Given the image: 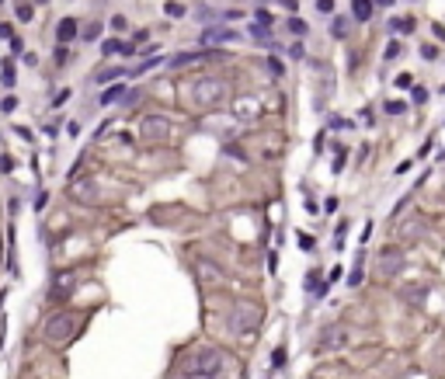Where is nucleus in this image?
I'll list each match as a JSON object with an SVG mask.
<instances>
[{"mask_svg":"<svg viewBox=\"0 0 445 379\" xmlns=\"http://www.w3.org/2000/svg\"><path fill=\"white\" fill-rule=\"evenodd\" d=\"M338 150H341V146H338ZM341 167H344V150L334 156V170H341Z\"/></svg>","mask_w":445,"mask_h":379,"instance_id":"nucleus-46","label":"nucleus"},{"mask_svg":"<svg viewBox=\"0 0 445 379\" xmlns=\"http://www.w3.org/2000/svg\"><path fill=\"white\" fill-rule=\"evenodd\" d=\"M74 330H76V316L74 313H66V310L52 313V316L46 320V327H42V334H46L49 344H63V341H70Z\"/></svg>","mask_w":445,"mask_h":379,"instance_id":"nucleus-3","label":"nucleus"},{"mask_svg":"<svg viewBox=\"0 0 445 379\" xmlns=\"http://www.w3.org/2000/svg\"><path fill=\"white\" fill-rule=\"evenodd\" d=\"M70 94H74L70 87H63V90H56V98H52V104H56V108H60V104H66V98H70Z\"/></svg>","mask_w":445,"mask_h":379,"instance_id":"nucleus-26","label":"nucleus"},{"mask_svg":"<svg viewBox=\"0 0 445 379\" xmlns=\"http://www.w3.org/2000/svg\"><path fill=\"white\" fill-rule=\"evenodd\" d=\"M198 268H202V275H206V278H222V272H216V268H212L209 261H202Z\"/></svg>","mask_w":445,"mask_h":379,"instance_id":"nucleus-23","label":"nucleus"},{"mask_svg":"<svg viewBox=\"0 0 445 379\" xmlns=\"http://www.w3.org/2000/svg\"><path fill=\"white\" fill-rule=\"evenodd\" d=\"M286 358H289V355H286V348H275V352H272V366H275V369H282V366H286Z\"/></svg>","mask_w":445,"mask_h":379,"instance_id":"nucleus-20","label":"nucleus"},{"mask_svg":"<svg viewBox=\"0 0 445 379\" xmlns=\"http://www.w3.org/2000/svg\"><path fill=\"white\" fill-rule=\"evenodd\" d=\"M70 195H74V198H80V202H90V198H94V184L84 178V181H76L74 188H70Z\"/></svg>","mask_w":445,"mask_h":379,"instance_id":"nucleus-10","label":"nucleus"},{"mask_svg":"<svg viewBox=\"0 0 445 379\" xmlns=\"http://www.w3.org/2000/svg\"><path fill=\"white\" fill-rule=\"evenodd\" d=\"M56 292H60V296H66V292H74V275H63V278L56 282Z\"/></svg>","mask_w":445,"mask_h":379,"instance_id":"nucleus-17","label":"nucleus"},{"mask_svg":"<svg viewBox=\"0 0 445 379\" xmlns=\"http://www.w3.org/2000/svg\"><path fill=\"white\" fill-rule=\"evenodd\" d=\"M400 268H404V254L396 247H382V254H379V275H396Z\"/></svg>","mask_w":445,"mask_h":379,"instance_id":"nucleus-7","label":"nucleus"},{"mask_svg":"<svg viewBox=\"0 0 445 379\" xmlns=\"http://www.w3.org/2000/svg\"><path fill=\"white\" fill-rule=\"evenodd\" d=\"M338 278H341V268H338V264H334V272H330V275H327V286H334V282H338Z\"/></svg>","mask_w":445,"mask_h":379,"instance_id":"nucleus-45","label":"nucleus"},{"mask_svg":"<svg viewBox=\"0 0 445 379\" xmlns=\"http://www.w3.org/2000/svg\"><path fill=\"white\" fill-rule=\"evenodd\" d=\"M289 32H292V35H306V21H302V18H292V21H289Z\"/></svg>","mask_w":445,"mask_h":379,"instance_id":"nucleus-21","label":"nucleus"},{"mask_svg":"<svg viewBox=\"0 0 445 379\" xmlns=\"http://www.w3.org/2000/svg\"><path fill=\"white\" fill-rule=\"evenodd\" d=\"M21 60H24V66H35V63H38V56H35V52H24Z\"/></svg>","mask_w":445,"mask_h":379,"instance_id":"nucleus-43","label":"nucleus"},{"mask_svg":"<svg viewBox=\"0 0 445 379\" xmlns=\"http://www.w3.org/2000/svg\"><path fill=\"white\" fill-rule=\"evenodd\" d=\"M46 202H49V195H46V192H42V195H38V198H35V209H38V212H42V209H46Z\"/></svg>","mask_w":445,"mask_h":379,"instance_id":"nucleus-44","label":"nucleus"},{"mask_svg":"<svg viewBox=\"0 0 445 379\" xmlns=\"http://www.w3.org/2000/svg\"><path fill=\"white\" fill-rule=\"evenodd\" d=\"M80 35H84V42H94V38L101 35V21H90V24H84V32H80Z\"/></svg>","mask_w":445,"mask_h":379,"instance_id":"nucleus-13","label":"nucleus"},{"mask_svg":"<svg viewBox=\"0 0 445 379\" xmlns=\"http://www.w3.org/2000/svg\"><path fill=\"white\" fill-rule=\"evenodd\" d=\"M0 108H4V112H14V108H18V98H4Z\"/></svg>","mask_w":445,"mask_h":379,"instance_id":"nucleus-35","label":"nucleus"},{"mask_svg":"<svg viewBox=\"0 0 445 379\" xmlns=\"http://www.w3.org/2000/svg\"><path fill=\"white\" fill-rule=\"evenodd\" d=\"M0 66H4V70H0V80H4V87H14V80H18V70H14V60H4Z\"/></svg>","mask_w":445,"mask_h":379,"instance_id":"nucleus-12","label":"nucleus"},{"mask_svg":"<svg viewBox=\"0 0 445 379\" xmlns=\"http://www.w3.org/2000/svg\"><path fill=\"white\" fill-rule=\"evenodd\" d=\"M220 372H222L220 348H198L188 358V379H216Z\"/></svg>","mask_w":445,"mask_h":379,"instance_id":"nucleus-2","label":"nucleus"},{"mask_svg":"<svg viewBox=\"0 0 445 379\" xmlns=\"http://www.w3.org/2000/svg\"><path fill=\"white\" fill-rule=\"evenodd\" d=\"M56 66H66V46L56 49Z\"/></svg>","mask_w":445,"mask_h":379,"instance_id":"nucleus-34","label":"nucleus"},{"mask_svg":"<svg viewBox=\"0 0 445 379\" xmlns=\"http://www.w3.org/2000/svg\"><path fill=\"white\" fill-rule=\"evenodd\" d=\"M76 35H80V24H76L74 18H63V21L56 24V42H60V46H66V42H74Z\"/></svg>","mask_w":445,"mask_h":379,"instance_id":"nucleus-8","label":"nucleus"},{"mask_svg":"<svg viewBox=\"0 0 445 379\" xmlns=\"http://www.w3.org/2000/svg\"><path fill=\"white\" fill-rule=\"evenodd\" d=\"M250 38H258V42H268V38H264V28H261V24H250Z\"/></svg>","mask_w":445,"mask_h":379,"instance_id":"nucleus-31","label":"nucleus"},{"mask_svg":"<svg viewBox=\"0 0 445 379\" xmlns=\"http://www.w3.org/2000/svg\"><path fill=\"white\" fill-rule=\"evenodd\" d=\"M352 14L358 21H369L372 18V0H352Z\"/></svg>","mask_w":445,"mask_h":379,"instance_id":"nucleus-11","label":"nucleus"},{"mask_svg":"<svg viewBox=\"0 0 445 379\" xmlns=\"http://www.w3.org/2000/svg\"><path fill=\"white\" fill-rule=\"evenodd\" d=\"M222 98H226V84L216 80V76H198L188 87V104L198 108V112H209V108L222 104Z\"/></svg>","mask_w":445,"mask_h":379,"instance_id":"nucleus-1","label":"nucleus"},{"mask_svg":"<svg viewBox=\"0 0 445 379\" xmlns=\"http://www.w3.org/2000/svg\"><path fill=\"white\" fill-rule=\"evenodd\" d=\"M122 94H126V87H108V90L101 94V104H112V101H118Z\"/></svg>","mask_w":445,"mask_h":379,"instance_id":"nucleus-15","label":"nucleus"},{"mask_svg":"<svg viewBox=\"0 0 445 379\" xmlns=\"http://www.w3.org/2000/svg\"><path fill=\"white\" fill-rule=\"evenodd\" d=\"M376 4H382V7H386V4H393V0H376Z\"/></svg>","mask_w":445,"mask_h":379,"instance_id":"nucleus-47","label":"nucleus"},{"mask_svg":"<svg viewBox=\"0 0 445 379\" xmlns=\"http://www.w3.org/2000/svg\"><path fill=\"white\" fill-rule=\"evenodd\" d=\"M112 28H115V32H122V28H126V18H122V14H115V18H112Z\"/></svg>","mask_w":445,"mask_h":379,"instance_id":"nucleus-39","label":"nucleus"},{"mask_svg":"<svg viewBox=\"0 0 445 379\" xmlns=\"http://www.w3.org/2000/svg\"><path fill=\"white\" fill-rule=\"evenodd\" d=\"M38 4H49V0H38Z\"/></svg>","mask_w":445,"mask_h":379,"instance_id":"nucleus-48","label":"nucleus"},{"mask_svg":"<svg viewBox=\"0 0 445 379\" xmlns=\"http://www.w3.org/2000/svg\"><path fill=\"white\" fill-rule=\"evenodd\" d=\"M268 70H272V74H278V76L286 74V66H282V60H272V63H268Z\"/></svg>","mask_w":445,"mask_h":379,"instance_id":"nucleus-37","label":"nucleus"},{"mask_svg":"<svg viewBox=\"0 0 445 379\" xmlns=\"http://www.w3.org/2000/svg\"><path fill=\"white\" fill-rule=\"evenodd\" d=\"M0 4H4V0H0Z\"/></svg>","mask_w":445,"mask_h":379,"instance_id":"nucleus-49","label":"nucleus"},{"mask_svg":"<svg viewBox=\"0 0 445 379\" xmlns=\"http://www.w3.org/2000/svg\"><path fill=\"white\" fill-rule=\"evenodd\" d=\"M164 10H167V18H184V7H181L178 0H170V4H164Z\"/></svg>","mask_w":445,"mask_h":379,"instance_id":"nucleus-18","label":"nucleus"},{"mask_svg":"<svg viewBox=\"0 0 445 379\" xmlns=\"http://www.w3.org/2000/svg\"><path fill=\"white\" fill-rule=\"evenodd\" d=\"M140 136L150 140V143H164V140L170 136V122H167L164 115H146V118L140 122Z\"/></svg>","mask_w":445,"mask_h":379,"instance_id":"nucleus-5","label":"nucleus"},{"mask_svg":"<svg viewBox=\"0 0 445 379\" xmlns=\"http://www.w3.org/2000/svg\"><path fill=\"white\" fill-rule=\"evenodd\" d=\"M344 233H348V223H341V226H338V236H334V247H341V244H344Z\"/></svg>","mask_w":445,"mask_h":379,"instance_id":"nucleus-33","label":"nucleus"},{"mask_svg":"<svg viewBox=\"0 0 445 379\" xmlns=\"http://www.w3.org/2000/svg\"><path fill=\"white\" fill-rule=\"evenodd\" d=\"M10 56H24V42H21L18 35L10 38Z\"/></svg>","mask_w":445,"mask_h":379,"instance_id":"nucleus-25","label":"nucleus"},{"mask_svg":"<svg viewBox=\"0 0 445 379\" xmlns=\"http://www.w3.org/2000/svg\"><path fill=\"white\" fill-rule=\"evenodd\" d=\"M299 247H302V250H313V247H316V240H313V236H306V233H299Z\"/></svg>","mask_w":445,"mask_h":379,"instance_id":"nucleus-30","label":"nucleus"},{"mask_svg":"<svg viewBox=\"0 0 445 379\" xmlns=\"http://www.w3.org/2000/svg\"><path fill=\"white\" fill-rule=\"evenodd\" d=\"M258 24H261V28L272 24V14H268V10H258Z\"/></svg>","mask_w":445,"mask_h":379,"instance_id":"nucleus-38","label":"nucleus"},{"mask_svg":"<svg viewBox=\"0 0 445 379\" xmlns=\"http://www.w3.org/2000/svg\"><path fill=\"white\" fill-rule=\"evenodd\" d=\"M330 32H334V35H344V32H348V21H344V18H334Z\"/></svg>","mask_w":445,"mask_h":379,"instance_id":"nucleus-24","label":"nucleus"},{"mask_svg":"<svg viewBox=\"0 0 445 379\" xmlns=\"http://www.w3.org/2000/svg\"><path fill=\"white\" fill-rule=\"evenodd\" d=\"M261 306L258 303H236L233 306V316H230V327H233V334H250V330H258L261 327Z\"/></svg>","mask_w":445,"mask_h":379,"instance_id":"nucleus-4","label":"nucleus"},{"mask_svg":"<svg viewBox=\"0 0 445 379\" xmlns=\"http://www.w3.org/2000/svg\"><path fill=\"white\" fill-rule=\"evenodd\" d=\"M316 7H320L324 14H334V0H316Z\"/></svg>","mask_w":445,"mask_h":379,"instance_id":"nucleus-36","label":"nucleus"},{"mask_svg":"<svg viewBox=\"0 0 445 379\" xmlns=\"http://www.w3.org/2000/svg\"><path fill=\"white\" fill-rule=\"evenodd\" d=\"M101 52H104V56H112V52H122V42H115V38H108V42L101 46Z\"/></svg>","mask_w":445,"mask_h":379,"instance_id":"nucleus-22","label":"nucleus"},{"mask_svg":"<svg viewBox=\"0 0 445 379\" xmlns=\"http://www.w3.org/2000/svg\"><path fill=\"white\" fill-rule=\"evenodd\" d=\"M348 344V327H327L324 334H320V341H316V352H338V348H344Z\"/></svg>","mask_w":445,"mask_h":379,"instance_id":"nucleus-6","label":"nucleus"},{"mask_svg":"<svg viewBox=\"0 0 445 379\" xmlns=\"http://www.w3.org/2000/svg\"><path fill=\"white\" fill-rule=\"evenodd\" d=\"M0 38H7V42H10V38H14V28H10V24H0Z\"/></svg>","mask_w":445,"mask_h":379,"instance_id":"nucleus-42","label":"nucleus"},{"mask_svg":"<svg viewBox=\"0 0 445 379\" xmlns=\"http://www.w3.org/2000/svg\"><path fill=\"white\" fill-rule=\"evenodd\" d=\"M390 56H400V42H390V46H386V60H390Z\"/></svg>","mask_w":445,"mask_h":379,"instance_id":"nucleus-40","label":"nucleus"},{"mask_svg":"<svg viewBox=\"0 0 445 379\" xmlns=\"http://www.w3.org/2000/svg\"><path fill=\"white\" fill-rule=\"evenodd\" d=\"M118 74H122L118 66H115V70H104V74H98V84H108V80H115Z\"/></svg>","mask_w":445,"mask_h":379,"instance_id":"nucleus-28","label":"nucleus"},{"mask_svg":"<svg viewBox=\"0 0 445 379\" xmlns=\"http://www.w3.org/2000/svg\"><path fill=\"white\" fill-rule=\"evenodd\" d=\"M254 112H258V104H254L250 98H240V101H236V115H254Z\"/></svg>","mask_w":445,"mask_h":379,"instance_id":"nucleus-16","label":"nucleus"},{"mask_svg":"<svg viewBox=\"0 0 445 379\" xmlns=\"http://www.w3.org/2000/svg\"><path fill=\"white\" fill-rule=\"evenodd\" d=\"M230 38H236V35H233V28H206V32H202V42H206V46H220V42H230Z\"/></svg>","mask_w":445,"mask_h":379,"instance_id":"nucleus-9","label":"nucleus"},{"mask_svg":"<svg viewBox=\"0 0 445 379\" xmlns=\"http://www.w3.org/2000/svg\"><path fill=\"white\" fill-rule=\"evenodd\" d=\"M404 108H407L404 101H390V104H386V112H390V115H404Z\"/></svg>","mask_w":445,"mask_h":379,"instance_id":"nucleus-29","label":"nucleus"},{"mask_svg":"<svg viewBox=\"0 0 445 379\" xmlns=\"http://www.w3.org/2000/svg\"><path fill=\"white\" fill-rule=\"evenodd\" d=\"M410 98H414V104H424V101H428V90H424V87H414Z\"/></svg>","mask_w":445,"mask_h":379,"instance_id":"nucleus-27","label":"nucleus"},{"mask_svg":"<svg viewBox=\"0 0 445 379\" xmlns=\"http://www.w3.org/2000/svg\"><path fill=\"white\" fill-rule=\"evenodd\" d=\"M0 170H4V174H10V170H14V160H10V156H7V153H4V156H0Z\"/></svg>","mask_w":445,"mask_h":379,"instance_id":"nucleus-32","label":"nucleus"},{"mask_svg":"<svg viewBox=\"0 0 445 379\" xmlns=\"http://www.w3.org/2000/svg\"><path fill=\"white\" fill-rule=\"evenodd\" d=\"M35 18V7L32 4H18V21H32Z\"/></svg>","mask_w":445,"mask_h":379,"instance_id":"nucleus-19","label":"nucleus"},{"mask_svg":"<svg viewBox=\"0 0 445 379\" xmlns=\"http://www.w3.org/2000/svg\"><path fill=\"white\" fill-rule=\"evenodd\" d=\"M195 60H202V52H181V56H174L170 63H174V66H188V63H195Z\"/></svg>","mask_w":445,"mask_h":379,"instance_id":"nucleus-14","label":"nucleus"},{"mask_svg":"<svg viewBox=\"0 0 445 379\" xmlns=\"http://www.w3.org/2000/svg\"><path fill=\"white\" fill-rule=\"evenodd\" d=\"M421 56H424V60H435V56H438V49H435V46H424V49H421Z\"/></svg>","mask_w":445,"mask_h":379,"instance_id":"nucleus-41","label":"nucleus"}]
</instances>
